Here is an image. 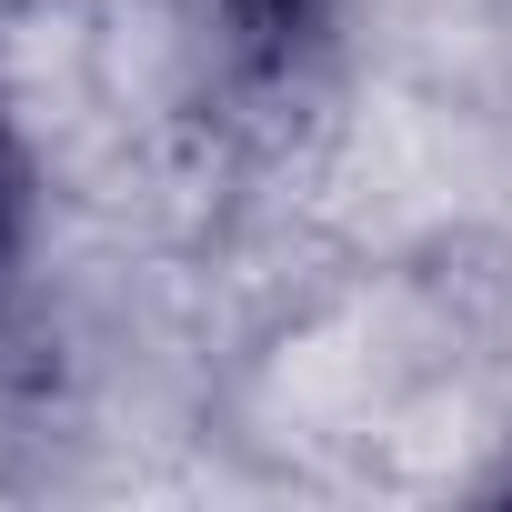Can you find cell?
Here are the masks:
<instances>
[{
    "label": "cell",
    "instance_id": "obj_1",
    "mask_svg": "<svg viewBox=\"0 0 512 512\" xmlns=\"http://www.w3.org/2000/svg\"><path fill=\"white\" fill-rule=\"evenodd\" d=\"M221 21H231V51H241L251 71H292V61L322 41L332 0H221Z\"/></svg>",
    "mask_w": 512,
    "mask_h": 512
},
{
    "label": "cell",
    "instance_id": "obj_2",
    "mask_svg": "<svg viewBox=\"0 0 512 512\" xmlns=\"http://www.w3.org/2000/svg\"><path fill=\"white\" fill-rule=\"evenodd\" d=\"M21 241H31V161H21V131L0 111V292L21 272Z\"/></svg>",
    "mask_w": 512,
    "mask_h": 512
}]
</instances>
